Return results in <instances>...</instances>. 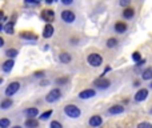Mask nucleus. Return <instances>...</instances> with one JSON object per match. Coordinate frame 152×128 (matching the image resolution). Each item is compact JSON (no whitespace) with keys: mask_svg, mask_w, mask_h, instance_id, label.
<instances>
[{"mask_svg":"<svg viewBox=\"0 0 152 128\" xmlns=\"http://www.w3.org/2000/svg\"><path fill=\"white\" fill-rule=\"evenodd\" d=\"M132 59H133V61H136V63L141 61V56H140V53H139V52H133Z\"/></svg>","mask_w":152,"mask_h":128,"instance_id":"obj_28","label":"nucleus"},{"mask_svg":"<svg viewBox=\"0 0 152 128\" xmlns=\"http://www.w3.org/2000/svg\"><path fill=\"white\" fill-rule=\"evenodd\" d=\"M1 29H4V27H3L1 24H0V31H1Z\"/></svg>","mask_w":152,"mask_h":128,"instance_id":"obj_38","label":"nucleus"},{"mask_svg":"<svg viewBox=\"0 0 152 128\" xmlns=\"http://www.w3.org/2000/svg\"><path fill=\"white\" fill-rule=\"evenodd\" d=\"M147 96H148V91L145 89V88H141L140 91H137L135 95V100L136 101H144L147 99Z\"/></svg>","mask_w":152,"mask_h":128,"instance_id":"obj_9","label":"nucleus"},{"mask_svg":"<svg viewBox=\"0 0 152 128\" xmlns=\"http://www.w3.org/2000/svg\"><path fill=\"white\" fill-rule=\"evenodd\" d=\"M49 128H63V127H61V124L59 121H55V120H53V121L51 123Z\"/></svg>","mask_w":152,"mask_h":128,"instance_id":"obj_29","label":"nucleus"},{"mask_svg":"<svg viewBox=\"0 0 152 128\" xmlns=\"http://www.w3.org/2000/svg\"><path fill=\"white\" fill-rule=\"evenodd\" d=\"M51 115H52V111H51V109H49V111H45L44 113L40 115V120H47V119H49Z\"/></svg>","mask_w":152,"mask_h":128,"instance_id":"obj_26","label":"nucleus"},{"mask_svg":"<svg viewBox=\"0 0 152 128\" xmlns=\"http://www.w3.org/2000/svg\"><path fill=\"white\" fill-rule=\"evenodd\" d=\"M127 24L123 23V21H117L116 24H115V31L117 32V33H124L125 31H127Z\"/></svg>","mask_w":152,"mask_h":128,"instance_id":"obj_14","label":"nucleus"},{"mask_svg":"<svg viewBox=\"0 0 152 128\" xmlns=\"http://www.w3.org/2000/svg\"><path fill=\"white\" fill-rule=\"evenodd\" d=\"M25 4H33V5H37V4H39V1H32V0H27Z\"/></svg>","mask_w":152,"mask_h":128,"instance_id":"obj_33","label":"nucleus"},{"mask_svg":"<svg viewBox=\"0 0 152 128\" xmlns=\"http://www.w3.org/2000/svg\"><path fill=\"white\" fill-rule=\"evenodd\" d=\"M33 76L35 77H43V76H44V72H43V71H37V72H35V73H33Z\"/></svg>","mask_w":152,"mask_h":128,"instance_id":"obj_31","label":"nucleus"},{"mask_svg":"<svg viewBox=\"0 0 152 128\" xmlns=\"http://www.w3.org/2000/svg\"><path fill=\"white\" fill-rule=\"evenodd\" d=\"M151 88H152V83H151Z\"/></svg>","mask_w":152,"mask_h":128,"instance_id":"obj_40","label":"nucleus"},{"mask_svg":"<svg viewBox=\"0 0 152 128\" xmlns=\"http://www.w3.org/2000/svg\"><path fill=\"white\" fill-rule=\"evenodd\" d=\"M101 124H103V119H101V116H99V115H93L89 119L91 127H100Z\"/></svg>","mask_w":152,"mask_h":128,"instance_id":"obj_10","label":"nucleus"},{"mask_svg":"<svg viewBox=\"0 0 152 128\" xmlns=\"http://www.w3.org/2000/svg\"><path fill=\"white\" fill-rule=\"evenodd\" d=\"M13 25H15V23H13V21H9V23L5 24V25H4V32H5V33H8V35L13 33Z\"/></svg>","mask_w":152,"mask_h":128,"instance_id":"obj_22","label":"nucleus"},{"mask_svg":"<svg viewBox=\"0 0 152 128\" xmlns=\"http://www.w3.org/2000/svg\"><path fill=\"white\" fill-rule=\"evenodd\" d=\"M1 83H3V79H0V84H1Z\"/></svg>","mask_w":152,"mask_h":128,"instance_id":"obj_39","label":"nucleus"},{"mask_svg":"<svg viewBox=\"0 0 152 128\" xmlns=\"http://www.w3.org/2000/svg\"><path fill=\"white\" fill-rule=\"evenodd\" d=\"M41 19L44 21H47L48 24L52 23V21L55 20V12H53L52 9H49V8H47V9H43L41 11Z\"/></svg>","mask_w":152,"mask_h":128,"instance_id":"obj_5","label":"nucleus"},{"mask_svg":"<svg viewBox=\"0 0 152 128\" xmlns=\"http://www.w3.org/2000/svg\"><path fill=\"white\" fill-rule=\"evenodd\" d=\"M12 128H21L20 125H15V127H12Z\"/></svg>","mask_w":152,"mask_h":128,"instance_id":"obj_37","label":"nucleus"},{"mask_svg":"<svg viewBox=\"0 0 152 128\" xmlns=\"http://www.w3.org/2000/svg\"><path fill=\"white\" fill-rule=\"evenodd\" d=\"M53 32H55V28H53L51 24H47V25L44 27V29H43V37H44V39H49L53 35Z\"/></svg>","mask_w":152,"mask_h":128,"instance_id":"obj_11","label":"nucleus"},{"mask_svg":"<svg viewBox=\"0 0 152 128\" xmlns=\"http://www.w3.org/2000/svg\"><path fill=\"white\" fill-rule=\"evenodd\" d=\"M19 36L21 37V39H25V40H37V36L33 33V32H21Z\"/></svg>","mask_w":152,"mask_h":128,"instance_id":"obj_15","label":"nucleus"},{"mask_svg":"<svg viewBox=\"0 0 152 128\" xmlns=\"http://www.w3.org/2000/svg\"><path fill=\"white\" fill-rule=\"evenodd\" d=\"M75 13L72 12L71 9H65L61 12V19H63V21H65V23H73L75 21Z\"/></svg>","mask_w":152,"mask_h":128,"instance_id":"obj_7","label":"nucleus"},{"mask_svg":"<svg viewBox=\"0 0 152 128\" xmlns=\"http://www.w3.org/2000/svg\"><path fill=\"white\" fill-rule=\"evenodd\" d=\"M95 87L99 88V89H107V88L111 85V81L108 79H104V77H99L97 80H95Z\"/></svg>","mask_w":152,"mask_h":128,"instance_id":"obj_6","label":"nucleus"},{"mask_svg":"<svg viewBox=\"0 0 152 128\" xmlns=\"http://www.w3.org/2000/svg\"><path fill=\"white\" fill-rule=\"evenodd\" d=\"M24 113H25L28 117H35L37 113H39V111H37V108H27L25 111H24Z\"/></svg>","mask_w":152,"mask_h":128,"instance_id":"obj_21","label":"nucleus"},{"mask_svg":"<svg viewBox=\"0 0 152 128\" xmlns=\"http://www.w3.org/2000/svg\"><path fill=\"white\" fill-rule=\"evenodd\" d=\"M88 63L91 67H100L103 63V57H101L99 53H91L88 56Z\"/></svg>","mask_w":152,"mask_h":128,"instance_id":"obj_3","label":"nucleus"},{"mask_svg":"<svg viewBox=\"0 0 152 128\" xmlns=\"http://www.w3.org/2000/svg\"><path fill=\"white\" fill-rule=\"evenodd\" d=\"M64 113H65L68 117H71V119H77L81 112H80V108L77 105H75V104H68V105L64 107Z\"/></svg>","mask_w":152,"mask_h":128,"instance_id":"obj_1","label":"nucleus"},{"mask_svg":"<svg viewBox=\"0 0 152 128\" xmlns=\"http://www.w3.org/2000/svg\"><path fill=\"white\" fill-rule=\"evenodd\" d=\"M129 0H121V1H120V5H121V7H127V5H129Z\"/></svg>","mask_w":152,"mask_h":128,"instance_id":"obj_32","label":"nucleus"},{"mask_svg":"<svg viewBox=\"0 0 152 128\" xmlns=\"http://www.w3.org/2000/svg\"><path fill=\"white\" fill-rule=\"evenodd\" d=\"M24 125H25V128H37L39 121H37L35 117H28V119L25 120V123H24Z\"/></svg>","mask_w":152,"mask_h":128,"instance_id":"obj_13","label":"nucleus"},{"mask_svg":"<svg viewBox=\"0 0 152 128\" xmlns=\"http://www.w3.org/2000/svg\"><path fill=\"white\" fill-rule=\"evenodd\" d=\"M117 43H119V41H117L115 37H111V39L107 40V47H108V48H113V47H116V45H117Z\"/></svg>","mask_w":152,"mask_h":128,"instance_id":"obj_24","label":"nucleus"},{"mask_svg":"<svg viewBox=\"0 0 152 128\" xmlns=\"http://www.w3.org/2000/svg\"><path fill=\"white\" fill-rule=\"evenodd\" d=\"M61 97V91L59 88H53L47 96H45V101L47 103H55Z\"/></svg>","mask_w":152,"mask_h":128,"instance_id":"obj_2","label":"nucleus"},{"mask_svg":"<svg viewBox=\"0 0 152 128\" xmlns=\"http://www.w3.org/2000/svg\"><path fill=\"white\" fill-rule=\"evenodd\" d=\"M133 15H135V9H133V8H131V7L125 8V9L123 11V16H124L125 19H132Z\"/></svg>","mask_w":152,"mask_h":128,"instance_id":"obj_19","label":"nucleus"},{"mask_svg":"<svg viewBox=\"0 0 152 128\" xmlns=\"http://www.w3.org/2000/svg\"><path fill=\"white\" fill-rule=\"evenodd\" d=\"M71 55L69 53H67V52H61L60 55H59V60L61 61L63 64H68L69 61H71Z\"/></svg>","mask_w":152,"mask_h":128,"instance_id":"obj_17","label":"nucleus"},{"mask_svg":"<svg viewBox=\"0 0 152 128\" xmlns=\"http://www.w3.org/2000/svg\"><path fill=\"white\" fill-rule=\"evenodd\" d=\"M3 45H4V39L0 36V47H3Z\"/></svg>","mask_w":152,"mask_h":128,"instance_id":"obj_34","label":"nucleus"},{"mask_svg":"<svg viewBox=\"0 0 152 128\" xmlns=\"http://www.w3.org/2000/svg\"><path fill=\"white\" fill-rule=\"evenodd\" d=\"M12 104H13V101L11 100L9 97H7V99H4V100H1V103H0V108L1 109H8V108L12 107Z\"/></svg>","mask_w":152,"mask_h":128,"instance_id":"obj_18","label":"nucleus"},{"mask_svg":"<svg viewBox=\"0 0 152 128\" xmlns=\"http://www.w3.org/2000/svg\"><path fill=\"white\" fill-rule=\"evenodd\" d=\"M141 77H143L144 80L152 79V68H151V67H149V68H147V69H144L143 73H141Z\"/></svg>","mask_w":152,"mask_h":128,"instance_id":"obj_20","label":"nucleus"},{"mask_svg":"<svg viewBox=\"0 0 152 128\" xmlns=\"http://www.w3.org/2000/svg\"><path fill=\"white\" fill-rule=\"evenodd\" d=\"M20 88V83L17 81H12L8 84V87L5 88V96H13Z\"/></svg>","mask_w":152,"mask_h":128,"instance_id":"obj_4","label":"nucleus"},{"mask_svg":"<svg viewBox=\"0 0 152 128\" xmlns=\"http://www.w3.org/2000/svg\"><path fill=\"white\" fill-rule=\"evenodd\" d=\"M67 81H68V79H67V77H59V79L56 80V83H57V84H65Z\"/></svg>","mask_w":152,"mask_h":128,"instance_id":"obj_30","label":"nucleus"},{"mask_svg":"<svg viewBox=\"0 0 152 128\" xmlns=\"http://www.w3.org/2000/svg\"><path fill=\"white\" fill-rule=\"evenodd\" d=\"M151 113H152V109H151Z\"/></svg>","mask_w":152,"mask_h":128,"instance_id":"obj_41","label":"nucleus"},{"mask_svg":"<svg viewBox=\"0 0 152 128\" xmlns=\"http://www.w3.org/2000/svg\"><path fill=\"white\" fill-rule=\"evenodd\" d=\"M124 112V107L123 105H112L108 108V113L109 115H119Z\"/></svg>","mask_w":152,"mask_h":128,"instance_id":"obj_12","label":"nucleus"},{"mask_svg":"<svg viewBox=\"0 0 152 128\" xmlns=\"http://www.w3.org/2000/svg\"><path fill=\"white\" fill-rule=\"evenodd\" d=\"M1 19H4V12L0 11V21H1Z\"/></svg>","mask_w":152,"mask_h":128,"instance_id":"obj_35","label":"nucleus"},{"mask_svg":"<svg viewBox=\"0 0 152 128\" xmlns=\"http://www.w3.org/2000/svg\"><path fill=\"white\" fill-rule=\"evenodd\" d=\"M9 125H11V121L8 119H5V117L0 119V128H8Z\"/></svg>","mask_w":152,"mask_h":128,"instance_id":"obj_25","label":"nucleus"},{"mask_svg":"<svg viewBox=\"0 0 152 128\" xmlns=\"http://www.w3.org/2000/svg\"><path fill=\"white\" fill-rule=\"evenodd\" d=\"M63 3H64V4H71L72 1H69V0H67V1H65V0H63Z\"/></svg>","mask_w":152,"mask_h":128,"instance_id":"obj_36","label":"nucleus"},{"mask_svg":"<svg viewBox=\"0 0 152 128\" xmlns=\"http://www.w3.org/2000/svg\"><path fill=\"white\" fill-rule=\"evenodd\" d=\"M13 64H15V63H13V60H11V59H9V60L4 61V63L1 64V69H3L4 72H9V71H12Z\"/></svg>","mask_w":152,"mask_h":128,"instance_id":"obj_16","label":"nucleus"},{"mask_svg":"<svg viewBox=\"0 0 152 128\" xmlns=\"http://www.w3.org/2000/svg\"><path fill=\"white\" fill-rule=\"evenodd\" d=\"M137 128H152V124L148 121H143V123H139Z\"/></svg>","mask_w":152,"mask_h":128,"instance_id":"obj_27","label":"nucleus"},{"mask_svg":"<svg viewBox=\"0 0 152 128\" xmlns=\"http://www.w3.org/2000/svg\"><path fill=\"white\" fill-rule=\"evenodd\" d=\"M95 95H96V92L93 89H84V91H81V92L79 93V97L81 99V100H87V99L93 97Z\"/></svg>","mask_w":152,"mask_h":128,"instance_id":"obj_8","label":"nucleus"},{"mask_svg":"<svg viewBox=\"0 0 152 128\" xmlns=\"http://www.w3.org/2000/svg\"><path fill=\"white\" fill-rule=\"evenodd\" d=\"M17 49H12V48H9V49H7L5 51V55L8 56V57L11 59V60H12L13 57H16V56H17Z\"/></svg>","mask_w":152,"mask_h":128,"instance_id":"obj_23","label":"nucleus"}]
</instances>
